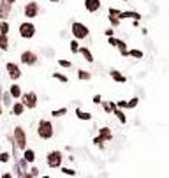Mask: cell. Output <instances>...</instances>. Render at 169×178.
Listing matches in <instances>:
<instances>
[{
	"instance_id": "12",
	"label": "cell",
	"mask_w": 169,
	"mask_h": 178,
	"mask_svg": "<svg viewBox=\"0 0 169 178\" xmlns=\"http://www.w3.org/2000/svg\"><path fill=\"white\" fill-rule=\"evenodd\" d=\"M11 11H12V4H9L7 0H0V20H7Z\"/></svg>"
},
{
	"instance_id": "39",
	"label": "cell",
	"mask_w": 169,
	"mask_h": 178,
	"mask_svg": "<svg viewBox=\"0 0 169 178\" xmlns=\"http://www.w3.org/2000/svg\"><path fill=\"white\" fill-rule=\"evenodd\" d=\"M92 103L97 104V106H100V103H102V97H100L99 94H95V95H93V99H92Z\"/></svg>"
},
{
	"instance_id": "10",
	"label": "cell",
	"mask_w": 169,
	"mask_h": 178,
	"mask_svg": "<svg viewBox=\"0 0 169 178\" xmlns=\"http://www.w3.org/2000/svg\"><path fill=\"white\" fill-rule=\"evenodd\" d=\"M83 6H85V11L88 14H95V12H99L102 9V2L100 0H85Z\"/></svg>"
},
{
	"instance_id": "44",
	"label": "cell",
	"mask_w": 169,
	"mask_h": 178,
	"mask_svg": "<svg viewBox=\"0 0 169 178\" xmlns=\"http://www.w3.org/2000/svg\"><path fill=\"white\" fill-rule=\"evenodd\" d=\"M48 2H51V4H58L60 0H48Z\"/></svg>"
},
{
	"instance_id": "8",
	"label": "cell",
	"mask_w": 169,
	"mask_h": 178,
	"mask_svg": "<svg viewBox=\"0 0 169 178\" xmlns=\"http://www.w3.org/2000/svg\"><path fill=\"white\" fill-rule=\"evenodd\" d=\"M20 60H21V64H23V65L33 67V65L39 62V57H37V53H33V51L27 49V51H23V53L20 55Z\"/></svg>"
},
{
	"instance_id": "15",
	"label": "cell",
	"mask_w": 169,
	"mask_h": 178,
	"mask_svg": "<svg viewBox=\"0 0 169 178\" xmlns=\"http://www.w3.org/2000/svg\"><path fill=\"white\" fill-rule=\"evenodd\" d=\"M25 106H23V103L21 101H16V103H12V106H11V111H12V115L14 116H21L23 113H25Z\"/></svg>"
},
{
	"instance_id": "19",
	"label": "cell",
	"mask_w": 169,
	"mask_h": 178,
	"mask_svg": "<svg viewBox=\"0 0 169 178\" xmlns=\"http://www.w3.org/2000/svg\"><path fill=\"white\" fill-rule=\"evenodd\" d=\"M9 94L12 95V99H20L21 97V86L18 85V83H12L11 86H9Z\"/></svg>"
},
{
	"instance_id": "42",
	"label": "cell",
	"mask_w": 169,
	"mask_h": 178,
	"mask_svg": "<svg viewBox=\"0 0 169 178\" xmlns=\"http://www.w3.org/2000/svg\"><path fill=\"white\" fill-rule=\"evenodd\" d=\"M4 113V104H2V97H0V115Z\"/></svg>"
},
{
	"instance_id": "3",
	"label": "cell",
	"mask_w": 169,
	"mask_h": 178,
	"mask_svg": "<svg viewBox=\"0 0 169 178\" xmlns=\"http://www.w3.org/2000/svg\"><path fill=\"white\" fill-rule=\"evenodd\" d=\"M12 139H14V145H16L18 150H25L28 146V138H27V132L23 129L21 125H16L14 127V132H12Z\"/></svg>"
},
{
	"instance_id": "27",
	"label": "cell",
	"mask_w": 169,
	"mask_h": 178,
	"mask_svg": "<svg viewBox=\"0 0 169 178\" xmlns=\"http://www.w3.org/2000/svg\"><path fill=\"white\" fill-rule=\"evenodd\" d=\"M58 169H60V173H62V175H65V176H78V171H76V169H72V167L60 166Z\"/></svg>"
},
{
	"instance_id": "31",
	"label": "cell",
	"mask_w": 169,
	"mask_h": 178,
	"mask_svg": "<svg viewBox=\"0 0 169 178\" xmlns=\"http://www.w3.org/2000/svg\"><path fill=\"white\" fill-rule=\"evenodd\" d=\"M69 49H71L72 55H78V49H79V41L72 37V41L69 43Z\"/></svg>"
},
{
	"instance_id": "21",
	"label": "cell",
	"mask_w": 169,
	"mask_h": 178,
	"mask_svg": "<svg viewBox=\"0 0 169 178\" xmlns=\"http://www.w3.org/2000/svg\"><path fill=\"white\" fill-rule=\"evenodd\" d=\"M76 116H78V120H83V122H90V120H92V113L83 111V109H79V108H76Z\"/></svg>"
},
{
	"instance_id": "20",
	"label": "cell",
	"mask_w": 169,
	"mask_h": 178,
	"mask_svg": "<svg viewBox=\"0 0 169 178\" xmlns=\"http://www.w3.org/2000/svg\"><path fill=\"white\" fill-rule=\"evenodd\" d=\"M116 49L120 51V57H123V58H127L129 57V48H127V43L125 41H118V46H116Z\"/></svg>"
},
{
	"instance_id": "38",
	"label": "cell",
	"mask_w": 169,
	"mask_h": 178,
	"mask_svg": "<svg viewBox=\"0 0 169 178\" xmlns=\"http://www.w3.org/2000/svg\"><path fill=\"white\" fill-rule=\"evenodd\" d=\"M11 155L7 153V152H0V162H9Z\"/></svg>"
},
{
	"instance_id": "17",
	"label": "cell",
	"mask_w": 169,
	"mask_h": 178,
	"mask_svg": "<svg viewBox=\"0 0 169 178\" xmlns=\"http://www.w3.org/2000/svg\"><path fill=\"white\" fill-rule=\"evenodd\" d=\"M113 115H115L116 118L120 120V124H122V125H125V124H127V115H125V111H123L122 108L115 106V108H113Z\"/></svg>"
},
{
	"instance_id": "35",
	"label": "cell",
	"mask_w": 169,
	"mask_h": 178,
	"mask_svg": "<svg viewBox=\"0 0 169 178\" xmlns=\"http://www.w3.org/2000/svg\"><path fill=\"white\" fill-rule=\"evenodd\" d=\"M9 23L6 21V20H2V21H0V34H7V35H9Z\"/></svg>"
},
{
	"instance_id": "18",
	"label": "cell",
	"mask_w": 169,
	"mask_h": 178,
	"mask_svg": "<svg viewBox=\"0 0 169 178\" xmlns=\"http://www.w3.org/2000/svg\"><path fill=\"white\" fill-rule=\"evenodd\" d=\"M23 159H25V161L28 162V164H33V162H35V152L32 150V148H25V150H23Z\"/></svg>"
},
{
	"instance_id": "36",
	"label": "cell",
	"mask_w": 169,
	"mask_h": 178,
	"mask_svg": "<svg viewBox=\"0 0 169 178\" xmlns=\"http://www.w3.org/2000/svg\"><path fill=\"white\" fill-rule=\"evenodd\" d=\"M37 176H41V173H39V167L32 166L30 169H28V178H37Z\"/></svg>"
},
{
	"instance_id": "40",
	"label": "cell",
	"mask_w": 169,
	"mask_h": 178,
	"mask_svg": "<svg viewBox=\"0 0 169 178\" xmlns=\"http://www.w3.org/2000/svg\"><path fill=\"white\" fill-rule=\"evenodd\" d=\"M104 35H106V37H111V35H115V28H113V27L106 28V30H104Z\"/></svg>"
},
{
	"instance_id": "22",
	"label": "cell",
	"mask_w": 169,
	"mask_h": 178,
	"mask_svg": "<svg viewBox=\"0 0 169 178\" xmlns=\"http://www.w3.org/2000/svg\"><path fill=\"white\" fill-rule=\"evenodd\" d=\"M100 106H102V109L106 111V115H113V108L116 106V103H113V101H102Z\"/></svg>"
},
{
	"instance_id": "32",
	"label": "cell",
	"mask_w": 169,
	"mask_h": 178,
	"mask_svg": "<svg viewBox=\"0 0 169 178\" xmlns=\"http://www.w3.org/2000/svg\"><path fill=\"white\" fill-rule=\"evenodd\" d=\"M129 57H132V58H143L145 57V53H143L141 49H137V48H132V49H129Z\"/></svg>"
},
{
	"instance_id": "4",
	"label": "cell",
	"mask_w": 169,
	"mask_h": 178,
	"mask_svg": "<svg viewBox=\"0 0 169 178\" xmlns=\"http://www.w3.org/2000/svg\"><path fill=\"white\" fill-rule=\"evenodd\" d=\"M62 162H64V153L60 150H51L48 152V155H46V164H48L49 169H58L62 166Z\"/></svg>"
},
{
	"instance_id": "14",
	"label": "cell",
	"mask_w": 169,
	"mask_h": 178,
	"mask_svg": "<svg viewBox=\"0 0 169 178\" xmlns=\"http://www.w3.org/2000/svg\"><path fill=\"white\" fill-rule=\"evenodd\" d=\"M109 78L115 81V83H127V78L122 74L120 71H116V69H111V71H109Z\"/></svg>"
},
{
	"instance_id": "45",
	"label": "cell",
	"mask_w": 169,
	"mask_h": 178,
	"mask_svg": "<svg viewBox=\"0 0 169 178\" xmlns=\"http://www.w3.org/2000/svg\"><path fill=\"white\" fill-rule=\"evenodd\" d=\"M7 2H9V4H12V6H14V4H16V0H7Z\"/></svg>"
},
{
	"instance_id": "16",
	"label": "cell",
	"mask_w": 169,
	"mask_h": 178,
	"mask_svg": "<svg viewBox=\"0 0 169 178\" xmlns=\"http://www.w3.org/2000/svg\"><path fill=\"white\" fill-rule=\"evenodd\" d=\"M99 136H100L106 143L113 141V130L109 129V127H100V129H99Z\"/></svg>"
},
{
	"instance_id": "29",
	"label": "cell",
	"mask_w": 169,
	"mask_h": 178,
	"mask_svg": "<svg viewBox=\"0 0 169 178\" xmlns=\"http://www.w3.org/2000/svg\"><path fill=\"white\" fill-rule=\"evenodd\" d=\"M67 111H69V109L67 108H58V109H53V111H51V116H53V118H60V116H64V115H67Z\"/></svg>"
},
{
	"instance_id": "41",
	"label": "cell",
	"mask_w": 169,
	"mask_h": 178,
	"mask_svg": "<svg viewBox=\"0 0 169 178\" xmlns=\"http://www.w3.org/2000/svg\"><path fill=\"white\" fill-rule=\"evenodd\" d=\"M116 106L122 109H127V101H116Z\"/></svg>"
},
{
	"instance_id": "1",
	"label": "cell",
	"mask_w": 169,
	"mask_h": 178,
	"mask_svg": "<svg viewBox=\"0 0 169 178\" xmlns=\"http://www.w3.org/2000/svg\"><path fill=\"white\" fill-rule=\"evenodd\" d=\"M35 130H37V136H39L42 141L53 139V136H55L53 122H49V120H46V118H41V120H39L37 129H35Z\"/></svg>"
},
{
	"instance_id": "25",
	"label": "cell",
	"mask_w": 169,
	"mask_h": 178,
	"mask_svg": "<svg viewBox=\"0 0 169 178\" xmlns=\"http://www.w3.org/2000/svg\"><path fill=\"white\" fill-rule=\"evenodd\" d=\"M0 49L2 51L9 49V37H7V34H0Z\"/></svg>"
},
{
	"instance_id": "24",
	"label": "cell",
	"mask_w": 169,
	"mask_h": 178,
	"mask_svg": "<svg viewBox=\"0 0 169 178\" xmlns=\"http://www.w3.org/2000/svg\"><path fill=\"white\" fill-rule=\"evenodd\" d=\"M0 97H2V104H4L6 108H11V106H12V95L9 92H4Z\"/></svg>"
},
{
	"instance_id": "37",
	"label": "cell",
	"mask_w": 169,
	"mask_h": 178,
	"mask_svg": "<svg viewBox=\"0 0 169 178\" xmlns=\"http://www.w3.org/2000/svg\"><path fill=\"white\" fill-rule=\"evenodd\" d=\"M118 41H120V39H118V37H115V35L108 37V44H109V46H113V48H116V46H118Z\"/></svg>"
},
{
	"instance_id": "13",
	"label": "cell",
	"mask_w": 169,
	"mask_h": 178,
	"mask_svg": "<svg viewBox=\"0 0 169 178\" xmlns=\"http://www.w3.org/2000/svg\"><path fill=\"white\" fill-rule=\"evenodd\" d=\"M78 55H81L83 60L85 62H88V64H93V53L90 51V48H87V46H79V49H78Z\"/></svg>"
},
{
	"instance_id": "2",
	"label": "cell",
	"mask_w": 169,
	"mask_h": 178,
	"mask_svg": "<svg viewBox=\"0 0 169 178\" xmlns=\"http://www.w3.org/2000/svg\"><path fill=\"white\" fill-rule=\"evenodd\" d=\"M71 34H72V37L78 39V41H85V39L90 37V28L81 21H72Z\"/></svg>"
},
{
	"instance_id": "5",
	"label": "cell",
	"mask_w": 169,
	"mask_h": 178,
	"mask_svg": "<svg viewBox=\"0 0 169 178\" xmlns=\"http://www.w3.org/2000/svg\"><path fill=\"white\" fill-rule=\"evenodd\" d=\"M37 34V28L32 23V20H27L20 25V37L21 39H33Z\"/></svg>"
},
{
	"instance_id": "30",
	"label": "cell",
	"mask_w": 169,
	"mask_h": 178,
	"mask_svg": "<svg viewBox=\"0 0 169 178\" xmlns=\"http://www.w3.org/2000/svg\"><path fill=\"white\" fill-rule=\"evenodd\" d=\"M92 145H95V146H99L100 150H104V146H106V141L100 138V136H95V138H92Z\"/></svg>"
},
{
	"instance_id": "33",
	"label": "cell",
	"mask_w": 169,
	"mask_h": 178,
	"mask_svg": "<svg viewBox=\"0 0 169 178\" xmlns=\"http://www.w3.org/2000/svg\"><path fill=\"white\" fill-rule=\"evenodd\" d=\"M137 104H139V97H136V95H134L132 99H129V101H127V109L137 108Z\"/></svg>"
},
{
	"instance_id": "43",
	"label": "cell",
	"mask_w": 169,
	"mask_h": 178,
	"mask_svg": "<svg viewBox=\"0 0 169 178\" xmlns=\"http://www.w3.org/2000/svg\"><path fill=\"white\" fill-rule=\"evenodd\" d=\"M11 176H12L11 173H4V175H2V178H11Z\"/></svg>"
},
{
	"instance_id": "34",
	"label": "cell",
	"mask_w": 169,
	"mask_h": 178,
	"mask_svg": "<svg viewBox=\"0 0 169 178\" xmlns=\"http://www.w3.org/2000/svg\"><path fill=\"white\" fill-rule=\"evenodd\" d=\"M56 64L60 65V67H65V69H69V67H72V62L67 58H58L56 60Z\"/></svg>"
},
{
	"instance_id": "9",
	"label": "cell",
	"mask_w": 169,
	"mask_h": 178,
	"mask_svg": "<svg viewBox=\"0 0 169 178\" xmlns=\"http://www.w3.org/2000/svg\"><path fill=\"white\" fill-rule=\"evenodd\" d=\"M6 71H7V74H9V78H11L12 81H18L20 78H21V69H20V65L14 64V62H7L6 64Z\"/></svg>"
},
{
	"instance_id": "28",
	"label": "cell",
	"mask_w": 169,
	"mask_h": 178,
	"mask_svg": "<svg viewBox=\"0 0 169 178\" xmlns=\"http://www.w3.org/2000/svg\"><path fill=\"white\" fill-rule=\"evenodd\" d=\"M108 21H109V25H111V27L113 28H116V27H120V18L118 16H115V14H109L108 12Z\"/></svg>"
},
{
	"instance_id": "23",
	"label": "cell",
	"mask_w": 169,
	"mask_h": 178,
	"mask_svg": "<svg viewBox=\"0 0 169 178\" xmlns=\"http://www.w3.org/2000/svg\"><path fill=\"white\" fill-rule=\"evenodd\" d=\"M78 80L79 81H90L92 80V72L87 69H79L78 71Z\"/></svg>"
},
{
	"instance_id": "46",
	"label": "cell",
	"mask_w": 169,
	"mask_h": 178,
	"mask_svg": "<svg viewBox=\"0 0 169 178\" xmlns=\"http://www.w3.org/2000/svg\"><path fill=\"white\" fill-rule=\"evenodd\" d=\"M122 2H127V0H122Z\"/></svg>"
},
{
	"instance_id": "7",
	"label": "cell",
	"mask_w": 169,
	"mask_h": 178,
	"mask_svg": "<svg viewBox=\"0 0 169 178\" xmlns=\"http://www.w3.org/2000/svg\"><path fill=\"white\" fill-rule=\"evenodd\" d=\"M21 103H23V106L27 109H35L37 108V104H39V97H37V94L35 92H25V94H21Z\"/></svg>"
},
{
	"instance_id": "6",
	"label": "cell",
	"mask_w": 169,
	"mask_h": 178,
	"mask_svg": "<svg viewBox=\"0 0 169 178\" xmlns=\"http://www.w3.org/2000/svg\"><path fill=\"white\" fill-rule=\"evenodd\" d=\"M39 12H41V6H39L35 0L27 2L25 7H23V16L27 18V20H33V18H37Z\"/></svg>"
},
{
	"instance_id": "26",
	"label": "cell",
	"mask_w": 169,
	"mask_h": 178,
	"mask_svg": "<svg viewBox=\"0 0 169 178\" xmlns=\"http://www.w3.org/2000/svg\"><path fill=\"white\" fill-rule=\"evenodd\" d=\"M51 78H53V80H56V81H60L62 85L69 83V78H67L64 72H53V74H51Z\"/></svg>"
},
{
	"instance_id": "11",
	"label": "cell",
	"mask_w": 169,
	"mask_h": 178,
	"mask_svg": "<svg viewBox=\"0 0 169 178\" xmlns=\"http://www.w3.org/2000/svg\"><path fill=\"white\" fill-rule=\"evenodd\" d=\"M118 18H120V21H123V20H139L141 21L143 14L137 11H120L118 12Z\"/></svg>"
}]
</instances>
